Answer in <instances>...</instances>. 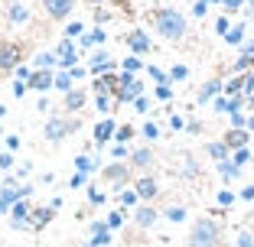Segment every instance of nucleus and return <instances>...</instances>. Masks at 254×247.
Segmentation results:
<instances>
[{
  "label": "nucleus",
  "instance_id": "nucleus-34",
  "mask_svg": "<svg viewBox=\"0 0 254 247\" xmlns=\"http://www.w3.org/2000/svg\"><path fill=\"white\" fill-rule=\"evenodd\" d=\"M186 75H189V68H186V65H176V68L170 72V78H176V82H183Z\"/></svg>",
  "mask_w": 254,
  "mask_h": 247
},
{
  "label": "nucleus",
  "instance_id": "nucleus-48",
  "mask_svg": "<svg viewBox=\"0 0 254 247\" xmlns=\"http://www.w3.org/2000/svg\"><path fill=\"white\" fill-rule=\"evenodd\" d=\"M68 186H72V189H78V186H85V176H82V172H75V176H72V182H68Z\"/></svg>",
  "mask_w": 254,
  "mask_h": 247
},
{
  "label": "nucleus",
  "instance_id": "nucleus-26",
  "mask_svg": "<svg viewBox=\"0 0 254 247\" xmlns=\"http://www.w3.org/2000/svg\"><path fill=\"white\" fill-rule=\"evenodd\" d=\"M225 39H228V43H232V46H238L241 39H245V26H235V30L228 33V36H225Z\"/></svg>",
  "mask_w": 254,
  "mask_h": 247
},
{
  "label": "nucleus",
  "instance_id": "nucleus-43",
  "mask_svg": "<svg viewBox=\"0 0 254 247\" xmlns=\"http://www.w3.org/2000/svg\"><path fill=\"white\" fill-rule=\"evenodd\" d=\"M10 166H13V156L10 153H0V169H10Z\"/></svg>",
  "mask_w": 254,
  "mask_h": 247
},
{
  "label": "nucleus",
  "instance_id": "nucleus-53",
  "mask_svg": "<svg viewBox=\"0 0 254 247\" xmlns=\"http://www.w3.org/2000/svg\"><path fill=\"white\" fill-rule=\"evenodd\" d=\"M170 95H173V91L166 88V85H160V88H157V98H163V101H166V98H170Z\"/></svg>",
  "mask_w": 254,
  "mask_h": 247
},
{
  "label": "nucleus",
  "instance_id": "nucleus-24",
  "mask_svg": "<svg viewBox=\"0 0 254 247\" xmlns=\"http://www.w3.org/2000/svg\"><path fill=\"white\" fill-rule=\"evenodd\" d=\"M56 88L68 95V91H72V75H68V72H65V75H59V78H56Z\"/></svg>",
  "mask_w": 254,
  "mask_h": 247
},
{
  "label": "nucleus",
  "instance_id": "nucleus-57",
  "mask_svg": "<svg viewBox=\"0 0 254 247\" xmlns=\"http://www.w3.org/2000/svg\"><path fill=\"white\" fill-rule=\"evenodd\" d=\"M245 124H248V130H254V117H248V120H245Z\"/></svg>",
  "mask_w": 254,
  "mask_h": 247
},
{
  "label": "nucleus",
  "instance_id": "nucleus-11",
  "mask_svg": "<svg viewBox=\"0 0 254 247\" xmlns=\"http://www.w3.org/2000/svg\"><path fill=\"white\" fill-rule=\"evenodd\" d=\"M157 192H160V189H157V179H150V176H147V179L137 182V198H153Z\"/></svg>",
  "mask_w": 254,
  "mask_h": 247
},
{
  "label": "nucleus",
  "instance_id": "nucleus-40",
  "mask_svg": "<svg viewBox=\"0 0 254 247\" xmlns=\"http://www.w3.org/2000/svg\"><path fill=\"white\" fill-rule=\"evenodd\" d=\"M137 68H140V59H127L124 62V72H130V75H134Z\"/></svg>",
  "mask_w": 254,
  "mask_h": 247
},
{
  "label": "nucleus",
  "instance_id": "nucleus-41",
  "mask_svg": "<svg viewBox=\"0 0 254 247\" xmlns=\"http://www.w3.org/2000/svg\"><path fill=\"white\" fill-rule=\"evenodd\" d=\"M150 78H157L160 85H166V72H160V68H153V65H150Z\"/></svg>",
  "mask_w": 254,
  "mask_h": 247
},
{
  "label": "nucleus",
  "instance_id": "nucleus-55",
  "mask_svg": "<svg viewBox=\"0 0 254 247\" xmlns=\"http://www.w3.org/2000/svg\"><path fill=\"white\" fill-rule=\"evenodd\" d=\"M26 88H30V85H23V82H20V85L13 88V95H16V98H23V95H26Z\"/></svg>",
  "mask_w": 254,
  "mask_h": 247
},
{
  "label": "nucleus",
  "instance_id": "nucleus-13",
  "mask_svg": "<svg viewBox=\"0 0 254 247\" xmlns=\"http://www.w3.org/2000/svg\"><path fill=\"white\" fill-rule=\"evenodd\" d=\"M127 46H130L134 52H147V49H150V39L143 36V33H127Z\"/></svg>",
  "mask_w": 254,
  "mask_h": 247
},
{
  "label": "nucleus",
  "instance_id": "nucleus-15",
  "mask_svg": "<svg viewBox=\"0 0 254 247\" xmlns=\"http://www.w3.org/2000/svg\"><path fill=\"white\" fill-rule=\"evenodd\" d=\"M111 65H114L111 55H108V52H98L95 62H91V72H111Z\"/></svg>",
  "mask_w": 254,
  "mask_h": 247
},
{
  "label": "nucleus",
  "instance_id": "nucleus-10",
  "mask_svg": "<svg viewBox=\"0 0 254 247\" xmlns=\"http://www.w3.org/2000/svg\"><path fill=\"white\" fill-rule=\"evenodd\" d=\"M59 55H62V65H65V68H75V43H72V39H65V43H62L59 46Z\"/></svg>",
  "mask_w": 254,
  "mask_h": 247
},
{
  "label": "nucleus",
  "instance_id": "nucleus-31",
  "mask_svg": "<svg viewBox=\"0 0 254 247\" xmlns=\"http://www.w3.org/2000/svg\"><path fill=\"white\" fill-rule=\"evenodd\" d=\"M82 36V23H72V26H65V39H78Z\"/></svg>",
  "mask_w": 254,
  "mask_h": 247
},
{
  "label": "nucleus",
  "instance_id": "nucleus-21",
  "mask_svg": "<svg viewBox=\"0 0 254 247\" xmlns=\"http://www.w3.org/2000/svg\"><path fill=\"white\" fill-rule=\"evenodd\" d=\"M218 88H222V85H218V82H205V88L199 91V101H202V104H205V101H212Z\"/></svg>",
  "mask_w": 254,
  "mask_h": 247
},
{
  "label": "nucleus",
  "instance_id": "nucleus-44",
  "mask_svg": "<svg viewBox=\"0 0 254 247\" xmlns=\"http://www.w3.org/2000/svg\"><path fill=\"white\" fill-rule=\"evenodd\" d=\"M121 202H124V205H134L137 202V192H121Z\"/></svg>",
  "mask_w": 254,
  "mask_h": 247
},
{
  "label": "nucleus",
  "instance_id": "nucleus-30",
  "mask_svg": "<svg viewBox=\"0 0 254 247\" xmlns=\"http://www.w3.org/2000/svg\"><path fill=\"white\" fill-rule=\"evenodd\" d=\"M75 166H78V172H82V176H85V172H91V169H95V163H91L88 156H78V159H75Z\"/></svg>",
  "mask_w": 254,
  "mask_h": 247
},
{
  "label": "nucleus",
  "instance_id": "nucleus-33",
  "mask_svg": "<svg viewBox=\"0 0 254 247\" xmlns=\"http://www.w3.org/2000/svg\"><path fill=\"white\" fill-rule=\"evenodd\" d=\"M235 244H238V247H254V238H251V234H248V231H241Z\"/></svg>",
  "mask_w": 254,
  "mask_h": 247
},
{
  "label": "nucleus",
  "instance_id": "nucleus-19",
  "mask_svg": "<svg viewBox=\"0 0 254 247\" xmlns=\"http://www.w3.org/2000/svg\"><path fill=\"white\" fill-rule=\"evenodd\" d=\"M205 150H209V156H212V159H218V163L228 156V147H225V143H209Z\"/></svg>",
  "mask_w": 254,
  "mask_h": 247
},
{
  "label": "nucleus",
  "instance_id": "nucleus-39",
  "mask_svg": "<svg viewBox=\"0 0 254 247\" xmlns=\"http://www.w3.org/2000/svg\"><path fill=\"white\" fill-rule=\"evenodd\" d=\"M143 137H150V140H157V137H160L157 124H147V127H143Z\"/></svg>",
  "mask_w": 254,
  "mask_h": 247
},
{
  "label": "nucleus",
  "instance_id": "nucleus-45",
  "mask_svg": "<svg viewBox=\"0 0 254 247\" xmlns=\"http://www.w3.org/2000/svg\"><path fill=\"white\" fill-rule=\"evenodd\" d=\"M232 124H235V130L245 127V117H241V111H235V114H232Z\"/></svg>",
  "mask_w": 254,
  "mask_h": 247
},
{
  "label": "nucleus",
  "instance_id": "nucleus-28",
  "mask_svg": "<svg viewBox=\"0 0 254 247\" xmlns=\"http://www.w3.org/2000/svg\"><path fill=\"white\" fill-rule=\"evenodd\" d=\"M53 62H56V59H53L49 52H39V55H36V68H39V72H46V65H53Z\"/></svg>",
  "mask_w": 254,
  "mask_h": 247
},
{
  "label": "nucleus",
  "instance_id": "nucleus-23",
  "mask_svg": "<svg viewBox=\"0 0 254 247\" xmlns=\"http://www.w3.org/2000/svg\"><path fill=\"white\" fill-rule=\"evenodd\" d=\"M150 163H153V153H150V150H137L134 153V166L143 169V166H150Z\"/></svg>",
  "mask_w": 254,
  "mask_h": 247
},
{
  "label": "nucleus",
  "instance_id": "nucleus-22",
  "mask_svg": "<svg viewBox=\"0 0 254 247\" xmlns=\"http://www.w3.org/2000/svg\"><path fill=\"white\" fill-rule=\"evenodd\" d=\"M166 218L180 225V221H186V208H183V205H173V208H166Z\"/></svg>",
  "mask_w": 254,
  "mask_h": 247
},
{
  "label": "nucleus",
  "instance_id": "nucleus-51",
  "mask_svg": "<svg viewBox=\"0 0 254 247\" xmlns=\"http://www.w3.org/2000/svg\"><path fill=\"white\" fill-rule=\"evenodd\" d=\"M225 10H232V13H235V10H241V0H225Z\"/></svg>",
  "mask_w": 254,
  "mask_h": 247
},
{
  "label": "nucleus",
  "instance_id": "nucleus-32",
  "mask_svg": "<svg viewBox=\"0 0 254 247\" xmlns=\"http://www.w3.org/2000/svg\"><path fill=\"white\" fill-rule=\"evenodd\" d=\"M111 107V98H108V91H98V111H108Z\"/></svg>",
  "mask_w": 254,
  "mask_h": 247
},
{
  "label": "nucleus",
  "instance_id": "nucleus-8",
  "mask_svg": "<svg viewBox=\"0 0 254 247\" xmlns=\"http://www.w3.org/2000/svg\"><path fill=\"white\" fill-rule=\"evenodd\" d=\"M114 130H118V127H114V120H101V124L95 127V143H98V147H101V143H108Z\"/></svg>",
  "mask_w": 254,
  "mask_h": 247
},
{
  "label": "nucleus",
  "instance_id": "nucleus-1",
  "mask_svg": "<svg viewBox=\"0 0 254 247\" xmlns=\"http://www.w3.org/2000/svg\"><path fill=\"white\" fill-rule=\"evenodd\" d=\"M153 26H157V33L163 39H183L186 36V16L180 10H170V7L157 10L153 13Z\"/></svg>",
  "mask_w": 254,
  "mask_h": 247
},
{
  "label": "nucleus",
  "instance_id": "nucleus-38",
  "mask_svg": "<svg viewBox=\"0 0 254 247\" xmlns=\"http://www.w3.org/2000/svg\"><path fill=\"white\" fill-rule=\"evenodd\" d=\"M82 43H85V46H91V43H105V33L98 30V33H91V36H85Z\"/></svg>",
  "mask_w": 254,
  "mask_h": 247
},
{
  "label": "nucleus",
  "instance_id": "nucleus-36",
  "mask_svg": "<svg viewBox=\"0 0 254 247\" xmlns=\"http://www.w3.org/2000/svg\"><path fill=\"white\" fill-rule=\"evenodd\" d=\"M205 10H209V0H195L192 13H195V16H205Z\"/></svg>",
  "mask_w": 254,
  "mask_h": 247
},
{
  "label": "nucleus",
  "instance_id": "nucleus-35",
  "mask_svg": "<svg viewBox=\"0 0 254 247\" xmlns=\"http://www.w3.org/2000/svg\"><path fill=\"white\" fill-rule=\"evenodd\" d=\"M248 156H251V153H248V147H245V150H235V159H232V163L241 166V163H248Z\"/></svg>",
  "mask_w": 254,
  "mask_h": 247
},
{
  "label": "nucleus",
  "instance_id": "nucleus-4",
  "mask_svg": "<svg viewBox=\"0 0 254 247\" xmlns=\"http://www.w3.org/2000/svg\"><path fill=\"white\" fill-rule=\"evenodd\" d=\"M78 127V120H65V117H49V124H46V137L53 143H59L65 134H72V130Z\"/></svg>",
  "mask_w": 254,
  "mask_h": 247
},
{
  "label": "nucleus",
  "instance_id": "nucleus-61",
  "mask_svg": "<svg viewBox=\"0 0 254 247\" xmlns=\"http://www.w3.org/2000/svg\"><path fill=\"white\" fill-rule=\"evenodd\" d=\"M209 3H215V0H209Z\"/></svg>",
  "mask_w": 254,
  "mask_h": 247
},
{
  "label": "nucleus",
  "instance_id": "nucleus-58",
  "mask_svg": "<svg viewBox=\"0 0 254 247\" xmlns=\"http://www.w3.org/2000/svg\"><path fill=\"white\" fill-rule=\"evenodd\" d=\"M3 114H7V107H3V104H0V117H3Z\"/></svg>",
  "mask_w": 254,
  "mask_h": 247
},
{
  "label": "nucleus",
  "instance_id": "nucleus-29",
  "mask_svg": "<svg viewBox=\"0 0 254 247\" xmlns=\"http://www.w3.org/2000/svg\"><path fill=\"white\" fill-rule=\"evenodd\" d=\"M114 134H118V143H121V147H124V143L130 140V137H134V127H118V130H114Z\"/></svg>",
  "mask_w": 254,
  "mask_h": 247
},
{
  "label": "nucleus",
  "instance_id": "nucleus-5",
  "mask_svg": "<svg viewBox=\"0 0 254 247\" xmlns=\"http://www.w3.org/2000/svg\"><path fill=\"white\" fill-rule=\"evenodd\" d=\"M43 7H46V13L53 16V20H62V16L72 13L75 0H43Z\"/></svg>",
  "mask_w": 254,
  "mask_h": 247
},
{
  "label": "nucleus",
  "instance_id": "nucleus-17",
  "mask_svg": "<svg viewBox=\"0 0 254 247\" xmlns=\"http://www.w3.org/2000/svg\"><path fill=\"white\" fill-rule=\"evenodd\" d=\"M33 215H36V218H30V228H43L46 221L53 218V208H36Z\"/></svg>",
  "mask_w": 254,
  "mask_h": 247
},
{
  "label": "nucleus",
  "instance_id": "nucleus-37",
  "mask_svg": "<svg viewBox=\"0 0 254 247\" xmlns=\"http://www.w3.org/2000/svg\"><path fill=\"white\" fill-rule=\"evenodd\" d=\"M245 95L248 98L254 95V72H248V75H245Z\"/></svg>",
  "mask_w": 254,
  "mask_h": 247
},
{
  "label": "nucleus",
  "instance_id": "nucleus-60",
  "mask_svg": "<svg viewBox=\"0 0 254 247\" xmlns=\"http://www.w3.org/2000/svg\"><path fill=\"white\" fill-rule=\"evenodd\" d=\"M248 101H251V104H254V95H251V98H248Z\"/></svg>",
  "mask_w": 254,
  "mask_h": 247
},
{
  "label": "nucleus",
  "instance_id": "nucleus-52",
  "mask_svg": "<svg viewBox=\"0 0 254 247\" xmlns=\"http://www.w3.org/2000/svg\"><path fill=\"white\" fill-rule=\"evenodd\" d=\"M241 55H254V39H248L245 49H241Z\"/></svg>",
  "mask_w": 254,
  "mask_h": 247
},
{
  "label": "nucleus",
  "instance_id": "nucleus-3",
  "mask_svg": "<svg viewBox=\"0 0 254 247\" xmlns=\"http://www.w3.org/2000/svg\"><path fill=\"white\" fill-rule=\"evenodd\" d=\"M23 52L16 43H7V39H0V72H13L16 65H20Z\"/></svg>",
  "mask_w": 254,
  "mask_h": 247
},
{
  "label": "nucleus",
  "instance_id": "nucleus-9",
  "mask_svg": "<svg viewBox=\"0 0 254 247\" xmlns=\"http://www.w3.org/2000/svg\"><path fill=\"white\" fill-rule=\"evenodd\" d=\"M157 211L150 208V205H143V208H137V215H134V221H137V228H150L153 221H157Z\"/></svg>",
  "mask_w": 254,
  "mask_h": 247
},
{
  "label": "nucleus",
  "instance_id": "nucleus-16",
  "mask_svg": "<svg viewBox=\"0 0 254 247\" xmlns=\"http://www.w3.org/2000/svg\"><path fill=\"white\" fill-rule=\"evenodd\" d=\"M82 104H85V91H68L65 95V107L68 111H78Z\"/></svg>",
  "mask_w": 254,
  "mask_h": 247
},
{
  "label": "nucleus",
  "instance_id": "nucleus-54",
  "mask_svg": "<svg viewBox=\"0 0 254 247\" xmlns=\"http://www.w3.org/2000/svg\"><path fill=\"white\" fill-rule=\"evenodd\" d=\"M170 124H173L176 130H183V127H186V120H183V117H170Z\"/></svg>",
  "mask_w": 254,
  "mask_h": 247
},
{
  "label": "nucleus",
  "instance_id": "nucleus-20",
  "mask_svg": "<svg viewBox=\"0 0 254 247\" xmlns=\"http://www.w3.org/2000/svg\"><path fill=\"white\" fill-rule=\"evenodd\" d=\"M10 20H13V23H26V20H30V10L20 7V3H13V7H10Z\"/></svg>",
  "mask_w": 254,
  "mask_h": 247
},
{
  "label": "nucleus",
  "instance_id": "nucleus-14",
  "mask_svg": "<svg viewBox=\"0 0 254 247\" xmlns=\"http://www.w3.org/2000/svg\"><path fill=\"white\" fill-rule=\"evenodd\" d=\"M49 85H53V75H49V72H36V75L30 78V88H36V91H46Z\"/></svg>",
  "mask_w": 254,
  "mask_h": 247
},
{
  "label": "nucleus",
  "instance_id": "nucleus-12",
  "mask_svg": "<svg viewBox=\"0 0 254 247\" xmlns=\"http://www.w3.org/2000/svg\"><path fill=\"white\" fill-rule=\"evenodd\" d=\"M225 147H228V150H232V147H235V150H245V147H248V134H245V130H232V134L225 137Z\"/></svg>",
  "mask_w": 254,
  "mask_h": 247
},
{
  "label": "nucleus",
  "instance_id": "nucleus-18",
  "mask_svg": "<svg viewBox=\"0 0 254 247\" xmlns=\"http://www.w3.org/2000/svg\"><path fill=\"white\" fill-rule=\"evenodd\" d=\"M225 91H228V95H232V98H241V95H245V78H232V82H228V85H225Z\"/></svg>",
  "mask_w": 254,
  "mask_h": 247
},
{
  "label": "nucleus",
  "instance_id": "nucleus-7",
  "mask_svg": "<svg viewBox=\"0 0 254 247\" xmlns=\"http://www.w3.org/2000/svg\"><path fill=\"white\" fill-rule=\"evenodd\" d=\"M13 228H30V205L26 202L13 205Z\"/></svg>",
  "mask_w": 254,
  "mask_h": 247
},
{
  "label": "nucleus",
  "instance_id": "nucleus-56",
  "mask_svg": "<svg viewBox=\"0 0 254 247\" xmlns=\"http://www.w3.org/2000/svg\"><path fill=\"white\" fill-rule=\"evenodd\" d=\"M241 195H245L248 202H251V198H254V186H248V189H245V192H241Z\"/></svg>",
  "mask_w": 254,
  "mask_h": 247
},
{
  "label": "nucleus",
  "instance_id": "nucleus-50",
  "mask_svg": "<svg viewBox=\"0 0 254 247\" xmlns=\"http://www.w3.org/2000/svg\"><path fill=\"white\" fill-rule=\"evenodd\" d=\"M215 30H218V33H222V36H228V20H225V16H222V20H218V23H215Z\"/></svg>",
  "mask_w": 254,
  "mask_h": 247
},
{
  "label": "nucleus",
  "instance_id": "nucleus-27",
  "mask_svg": "<svg viewBox=\"0 0 254 247\" xmlns=\"http://www.w3.org/2000/svg\"><path fill=\"white\" fill-rule=\"evenodd\" d=\"M251 65H254V55H241V59L235 62V72H248Z\"/></svg>",
  "mask_w": 254,
  "mask_h": 247
},
{
  "label": "nucleus",
  "instance_id": "nucleus-2",
  "mask_svg": "<svg viewBox=\"0 0 254 247\" xmlns=\"http://www.w3.org/2000/svg\"><path fill=\"white\" fill-rule=\"evenodd\" d=\"M189 247H222V228L212 218L195 221L192 231H189Z\"/></svg>",
  "mask_w": 254,
  "mask_h": 247
},
{
  "label": "nucleus",
  "instance_id": "nucleus-59",
  "mask_svg": "<svg viewBox=\"0 0 254 247\" xmlns=\"http://www.w3.org/2000/svg\"><path fill=\"white\" fill-rule=\"evenodd\" d=\"M91 3H105V0H91Z\"/></svg>",
  "mask_w": 254,
  "mask_h": 247
},
{
  "label": "nucleus",
  "instance_id": "nucleus-47",
  "mask_svg": "<svg viewBox=\"0 0 254 247\" xmlns=\"http://www.w3.org/2000/svg\"><path fill=\"white\" fill-rule=\"evenodd\" d=\"M88 198H91V202H105V192H98V189H88Z\"/></svg>",
  "mask_w": 254,
  "mask_h": 247
},
{
  "label": "nucleus",
  "instance_id": "nucleus-6",
  "mask_svg": "<svg viewBox=\"0 0 254 247\" xmlns=\"http://www.w3.org/2000/svg\"><path fill=\"white\" fill-rule=\"evenodd\" d=\"M127 172H130L127 163H111L108 169H101V179L105 182H127Z\"/></svg>",
  "mask_w": 254,
  "mask_h": 247
},
{
  "label": "nucleus",
  "instance_id": "nucleus-46",
  "mask_svg": "<svg viewBox=\"0 0 254 247\" xmlns=\"http://www.w3.org/2000/svg\"><path fill=\"white\" fill-rule=\"evenodd\" d=\"M215 111H232V101H225V98H218V101H215Z\"/></svg>",
  "mask_w": 254,
  "mask_h": 247
},
{
  "label": "nucleus",
  "instance_id": "nucleus-49",
  "mask_svg": "<svg viewBox=\"0 0 254 247\" xmlns=\"http://www.w3.org/2000/svg\"><path fill=\"white\" fill-rule=\"evenodd\" d=\"M218 202H222V205H232L235 195H232V192H218Z\"/></svg>",
  "mask_w": 254,
  "mask_h": 247
},
{
  "label": "nucleus",
  "instance_id": "nucleus-25",
  "mask_svg": "<svg viewBox=\"0 0 254 247\" xmlns=\"http://www.w3.org/2000/svg\"><path fill=\"white\" fill-rule=\"evenodd\" d=\"M218 169H222V176H225V179H228V176H238V166H235V163H228V159H222V163H218Z\"/></svg>",
  "mask_w": 254,
  "mask_h": 247
},
{
  "label": "nucleus",
  "instance_id": "nucleus-62",
  "mask_svg": "<svg viewBox=\"0 0 254 247\" xmlns=\"http://www.w3.org/2000/svg\"><path fill=\"white\" fill-rule=\"evenodd\" d=\"M88 247H95V244H88Z\"/></svg>",
  "mask_w": 254,
  "mask_h": 247
},
{
  "label": "nucleus",
  "instance_id": "nucleus-42",
  "mask_svg": "<svg viewBox=\"0 0 254 247\" xmlns=\"http://www.w3.org/2000/svg\"><path fill=\"white\" fill-rule=\"evenodd\" d=\"M121 221H124V215H121V211H114V215H108V228H118Z\"/></svg>",
  "mask_w": 254,
  "mask_h": 247
}]
</instances>
